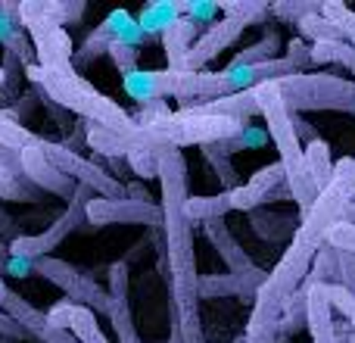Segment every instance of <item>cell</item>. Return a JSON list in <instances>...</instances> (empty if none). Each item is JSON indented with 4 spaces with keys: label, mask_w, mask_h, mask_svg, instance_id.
Here are the masks:
<instances>
[{
    "label": "cell",
    "mask_w": 355,
    "mask_h": 343,
    "mask_svg": "<svg viewBox=\"0 0 355 343\" xmlns=\"http://www.w3.org/2000/svg\"><path fill=\"white\" fill-rule=\"evenodd\" d=\"M355 203V156L337 160L334 169V181L321 190L315 206L302 215V225L277 265L268 271V281L262 284L256 303H252V315L246 325L243 343H277L281 340V319L284 306L296 290L306 284L309 271H312L315 256L321 246L327 244V234L343 221L346 209Z\"/></svg>",
    "instance_id": "cell-1"
},
{
    "label": "cell",
    "mask_w": 355,
    "mask_h": 343,
    "mask_svg": "<svg viewBox=\"0 0 355 343\" xmlns=\"http://www.w3.org/2000/svg\"><path fill=\"white\" fill-rule=\"evenodd\" d=\"M159 187H162V246L159 265L172 287V325L181 331V343H206L200 319V271L193 250V221L187 215V162L178 147L159 153Z\"/></svg>",
    "instance_id": "cell-2"
},
{
    "label": "cell",
    "mask_w": 355,
    "mask_h": 343,
    "mask_svg": "<svg viewBox=\"0 0 355 343\" xmlns=\"http://www.w3.org/2000/svg\"><path fill=\"white\" fill-rule=\"evenodd\" d=\"M28 81L31 87L44 91L47 97H53L60 106H66L69 112L81 119L87 125L106 128L112 135L125 137L131 144V150H144V153H162L166 147H172L168 141H162L156 131H150L147 125H141L131 112H125L116 100H110L103 91L91 85L87 78H81L78 69H44V66H31L28 69Z\"/></svg>",
    "instance_id": "cell-3"
},
{
    "label": "cell",
    "mask_w": 355,
    "mask_h": 343,
    "mask_svg": "<svg viewBox=\"0 0 355 343\" xmlns=\"http://www.w3.org/2000/svg\"><path fill=\"white\" fill-rule=\"evenodd\" d=\"M141 125H147L150 131L168 141L172 147H209V144H221L231 141V137L243 135V128L250 122L234 116H218V112H202V110H178L168 112L166 103H153L144 106L141 116H135Z\"/></svg>",
    "instance_id": "cell-4"
},
{
    "label": "cell",
    "mask_w": 355,
    "mask_h": 343,
    "mask_svg": "<svg viewBox=\"0 0 355 343\" xmlns=\"http://www.w3.org/2000/svg\"><path fill=\"white\" fill-rule=\"evenodd\" d=\"M290 112H346L355 116V81L331 72H300L277 81Z\"/></svg>",
    "instance_id": "cell-5"
},
{
    "label": "cell",
    "mask_w": 355,
    "mask_h": 343,
    "mask_svg": "<svg viewBox=\"0 0 355 343\" xmlns=\"http://www.w3.org/2000/svg\"><path fill=\"white\" fill-rule=\"evenodd\" d=\"M221 12L225 19L206 25L200 35V41L190 47V53L184 56V62L175 69V72H202L209 62L218 53H225L240 35L250 25H262L265 19L271 16V3H262V0H243V3H221Z\"/></svg>",
    "instance_id": "cell-6"
},
{
    "label": "cell",
    "mask_w": 355,
    "mask_h": 343,
    "mask_svg": "<svg viewBox=\"0 0 355 343\" xmlns=\"http://www.w3.org/2000/svg\"><path fill=\"white\" fill-rule=\"evenodd\" d=\"M19 22L28 31L37 53V66L69 69L75 60L72 37L50 12V0H19Z\"/></svg>",
    "instance_id": "cell-7"
},
{
    "label": "cell",
    "mask_w": 355,
    "mask_h": 343,
    "mask_svg": "<svg viewBox=\"0 0 355 343\" xmlns=\"http://www.w3.org/2000/svg\"><path fill=\"white\" fill-rule=\"evenodd\" d=\"M94 196H97V194H94L91 187L78 184V194L69 200L66 212L56 215L53 225L44 228L41 234H22V237H16L10 244V256H22V259H31V262L50 256V250H56V246H60L69 234L78 231L81 221H87V203H91Z\"/></svg>",
    "instance_id": "cell-8"
},
{
    "label": "cell",
    "mask_w": 355,
    "mask_h": 343,
    "mask_svg": "<svg viewBox=\"0 0 355 343\" xmlns=\"http://www.w3.org/2000/svg\"><path fill=\"white\" fill-rule=\"evenodd\" d=\"M35 271L50 281L53 287H60L66 294L69 303L75 306H85L91 312H110V287H100L85 269L78 265L66 262V259H56V256H44L35 262Z\"/></svg>",
    "instance_id": "cell-9"
},
{
    "label": "cell",
    "mask_w": 355,
    "mask_h": 343,
    "mask_svg": "<svg viewBox=\"0 0 355 343\" xmlns=\"http://www.w3.org/2000/svg\"><path fill=\"white\" fill-rule=\"evenodd\" d=\"M41 150H44V156L62 172V175H69L72 181L91 187L97 196H110V200H122V196H128V184H122L112 172H106L103 166H100V162L75 153V150L66 147L62 141H44L41 137Z\"/></svg>",
    "instance_id": "cell-10"
},
{
    "label": "cell",
    "mask_w": 355,
    "mask_h": 343,
    "mask_svg": "<svg viewBox=\"0 0 355 343\" xmlns=\"http://www.w3.org/2000/svg\"><path fill=\"white\" fill-rule=\"evenodd\" d=\"M87 221L94 228L103 225H144L159 231L166 215H162V203L153 200H131V196H122V200H110V196H94L87 203Z\"/></svg>",
    "instance_id": "cell-11"
},
{
    "label": "cell",
    "mask_w": 355,
    "mask_h": 343,
    "mask_svg": "<svg viewBox=\"0 0 355 343\" xmlns=\"http://www.w3.org/2000/svg\"><path fill=\"white\" fill-rule=\"evenodd\" d=\"M128 262L119 259V262L110 265V312L106 319L112 321V331H116L119 343H141V334L135 328V319H131V303H128Z\"/></svg>",
    "instance_id": "cell-12"
},
{
    "label": "cell",
    "mask_w": 355,
    "mask_h": 343,
    "mask_svg": "<svg viewBox=\"0 0 355 343\" xmlns=\"http://www.w3.org/2000/svg\"><path fill=\"white\" fill-rule=\"evenodd\" d=\"M3 312L10 315V319H16L19 325L31 334V340H35V343H78L69 331L56 328L53 321H50L47 312H41L37 306H31V303L25 300V296H19L16 290H10V294H6Z\"/></svg>",
    "instance_id": "cell-13"
},
{
    "label": "cell",
    "mask_w": 355,
    "mask_h": 343,
    "mask_svg": "<svg viewBox=\"0 0 355 343\" xmlns=\"http://www.w3.org/2000/svg\"><path fill=\"white\" fill-rule=\"evenodd\" d=\"M19 156H22L25 178H28L31 184H37L44 194H53V196H60V200H72V196L78 194V181H72L69 175H62V172L44 156L41 141L31 144V147H25Z\"/></svg>",
    "instance_id": "cell-14"
},
{
    "label": "cell",
    "mask_w": 355,
    "mask_h": 343,
    "mask_svg": "<svg viewBox=\"0 0 355 343\" xmlns=\"http://www.w3.org/2000/svg\"><path fill=\"white\" fill-rule=\"evenodd\" d=\"M268 281V271L259 265L256 271H246V275H202L200 278V300H212V296H240V300H252L256 303L262 284Z\"/></svg>",
    "instance_id": "cell-15"
},
{
    "label": "cell",
    "mask_w": 355,
    "mask_h": 343,
    "mask_svg": "<svg viewBox=\"0 0 355 343\" xmlns=\"http://www.w3.org/2000/svg\"><path fill=\"white\" fill-rule=\"evenodd\" d=\"M309 334L312 343H340V331H337V309L331 303V287L324 284H309Z\"/></svg>",
    "instance_id": "cell-16"
},
{
    "label": "cell",
    "mask_w": 355,
    "mask_h": 343,
    "mask_svg": "<svg viewBox=\"0 0 355 343\" xmlns=\"http://www.w3.org/2000/svg\"><path fill=\"white\" fill-rule=\"evenodd\" d=\"M202 231H206V240H209V244L215 246V253L221 256V262H225L227 269L234 271V275H246V271H256V269H259V265L250 259V253L240 246V240L231 234V228H227L225 219L202 225Z\"/></svg>",
    "instance_id": "cell-17"
},
{
    "label": "cell",
    "mask_w": 355,
    "mask_h": 343,
    "mask_svg": "<svg viewBox=\"0 0 355 343\" xmlns=\"http://www.w3.org/2000/svg\"><path fill=\"white\" fill-rule=\"evenodd\" d=\"M250 225L268 244H284V240H293L296 231L302 225L300 212H275V209H256L250 212Z\"/></svg>",
    "instance_id": "cell-18"
},
{
    "label": "cell",
    "mask_w": 355,
    "mask_h": 343,
    "mask_svg": "<svg viewBox=\"0 0 355 343\" xmlns=\"http://www.w3.org/2000/svg\"><path fill=\"white\" fill-rule=\"evenodd\" d=\"M200 22H193L190 16H181L172 28L162 35V50H166L168 56V69H178L184 62V56L190 53V47H193L196 41H200Z\"/></svg>",
    "instance_id": "cell-19"
},
{
    "label": "cell",
    "mask_w": 355,
    "mask_h": 343,
    "mask_svg": "<svg viewBox=\"0 0 355 343\" xmlns=\"http://www.w3.org/2000/svg\"><path fill=\"white\" fill-rule=\"evenodd\" d=\"M184 16V0H166V3H147L137 16L147 35H166L168 28Z\"/></svg>",
    "instance_id": "cell-20"
},
{
    "label": "cell",
    "mask_w": 355,
    "mask_h": 343,
    "mask_svg": "<svg viewBox=\"0 0 355 343\" xmlns=\"http://www.w3.org/2000/svg\"><path fill=\"white\" fill-rule=\"evenodd\" d=\"M312 66H343L352 72L355 81V47L349 41H327V44H312Z\"/></svg>",
    "instance_id": "cell-21"
},
{
    "label": "cell",
    "mask_w": 355,
    "mask_h": 343,
    "mask_svg": "<svg viewBox=\"0 0 355 343\" xmlns=\"http://www.w3.org/2000/svg\"><path fill=\"white\" fill-rule=\"evenodd\" d=\"M227 212H234L231 206V194H218V196H190L187 200V215L190 221H202V225H209V221H218L225 219Z\"/></svg>",
    "instance_id": "cell-22"
},
{
    "label": "cell",
    "mask_w": 355,
    "mask_h": 343,
    "mask_svg": "<svg viewBox=\"0 0 355 343\" xmlns=\"http://www.w3.org/2000/svg\"><path fill=\"white\" fill-rule=\"evenodd\" d=\"M306 166H309L315 184H318L321 190L334 181V169H337V162L331 160V147H327V141H321L318 137V141L306 144Z\"/></svg>",
    "instance_id": "cell-23"
},
{
    "label": "cell",
    "mask_w": 355,
    "mask_h": 343,
    "mask_svg": "<svg viewBox=\"0 0 355 343\" xmlns=\"http://www.w3.org/2000/svg\"><path fill=\"white\" fill-rule=\"evenodd\" d=\"M309 284H324V287H337L340 284V250L331 244L321 246V253L315 256L312 271L306 278Z\"/></svg>",
    "instance_id": "cell-24"
},
{
    "label": "cell",
    "mask_w": 355,
    "mask_h": 343,
    "mask_svg": "<svg viewBox=\"0 0 355 343\" xmlns=\"http://www.w3.org/2000/svg\"><path fill=\"white\" fill-rule=\"evenodd\" d=\"M296 31H300L302 37H306L309 44H327V41H343V31L337 28V25L331 22V19L321 16L318 12H309V16H302L300 22H296Z\"/></svg>",
    "instance_id": "cell-25"
},
{
    "label": "cell",
    "mask_w": 355,
    "mask_h": 343,
    "mask_svg": "<svg viewBox=\"0 0 355 343\" xmlns=\"http://www.w3.org/2000/svg\"><path fill=\"white\" fill-rule=\"evenodd\" d=\"M0 66H3V91H0L3 110L0 112H6V106L19 97V85H22V78H28V66H25L12 50H3V62H0Z\"/></svg>",
    "instance_id": "cell-26"
},
{
    "label": "cell",
    "mask_w": 355,
    "mask_h": 343,
    "mask_svg": "<svg viewBox=\"0 0 355 343\" xmlns=\"http://www.w3.org/2000/svg\"><path fill=\"white\" fill-rule=\"evenodd\" d=\"M302 328H309V287H306V284H302V287L287 300V306H284L281 337H284V334L302 331Z\"/></svg>",
    "instance_id": "cell-27"
},
{
    "label": "cell",
    "mask_w": 355,
    "mask_h": 343,
    "mask_svg": "<svg viewBox=\"0 0 355 343\" xmlns=\"http://www.w3.org/2000/svg\"><path fill=\"white\" fill-rule=\"evenodd\" d=\"M277 50H281V35L271 28L262 41H256L252 47H243L231 62H234V66H259V62L277 60Z\"/></svg>",
    "instance_id": "cell-28"
},
{
    "label": "cell",
    "mask_w": 355,
    "mask_h": 343,
    "mask_svg": "<svg viewBox=\"0 0 355 343\" xmlns=\"http://www.w3.org/2000/svg\"><path fill=\"white\" fill-rule=\"evenodd\" d=\"M41 137L35 135V131H28L22 122H16V119H10L6 112H0V144L10 150H16V153H22L25 147H31V144H37Z\"/></svg>",
    "instance_id": "cell-29"
},
{
    "label": "cell",
    "mask_w": 355,
    "mask_h": 343,
    "mask_svg": "<svg viewBox=\"0 0 355 343\" xmlns=\"http://www.w3.org/2000/svg\"><path fill=\"white\" fill-rule=\"evenodd\" d=\"M268 137H271L268 131H262L259 125L250 122L243 128V135L231 137V141H221V144H209V147H212L215 153H221V156H231V153H237V150H256V147H262Z\"/></svg>",
    "instance_id": "cell-30"
},
{
    "label": "cell",
    "mask_w": 355,
    "mask_h": 343,
    "mask_svg": "<svg viewBox=\"0 0 355 343\" xmlns=\"http://www.w3.org/2000/svg\"><path fill=\"white\" fill-rule=\"evenodd\" d=\"M321 16L331 19L340 31H343V41H349L355 47V12L346 3H321Z\"/></svg>",
    "instance_id": "cell-31"
},
{
    "label": "cell",
    "mask_w": 355,
    "mask_h": 343,
    "mask_svg": "<svg viewBox=\"0 0 355 343\" xmlns=\"http://www.w3.org/2000/svg\"><path fill=\"white\" fill-rule=\"evenodd\" d=\"M202 156H206V162H209V166H212L215 172H218L221 184H225L227 190H237V187H240V181H237V169L231 166V160H227V156L215 153L212 147H202Z\"/></svg>",
    "instance_id": "cell-32"
},
{
    "label": "cell",
    "mask_w": 355,
    "mask_h": 343,
    "mask_svg": "<svg viewBox=\"0 0 355 343\" xmlns=\"http://www.w3.org/2000/svg\"><path fill=\"white\" fill-rule=\"evenodd\" d=\"M110 60L116 62V69H119L122 75H131V72H137L141 47H135V44H116V47L110 50Z\"/></svg>",
    "instance_id": "cell-33"
},
{
    "label": "cell",
    "mask_w": 355,
    "mask_h": 343,
    "mask_svg": "<svg viewBox=\"0 0 355 343\" xmlns=\"http://www.w3.org/2000/svg\"><path fill=\"white\" fill-rule=\"evenodd\" d=\"M131 166L137 178H159V153H144V150H135L125 160Z\"/></svg>",
    "instance_id": "cell-34"
},
{
    "label": "cell",
    "mask_w": 355,
    "mask_h": 343,
    "mask_svg": "<svg viewBox=\"0 0 355 343\" xmlns=\"http://www.w3.org/2000/svg\"><path fill=\"white\" fill-rule=\"evenodd\" d=\"M321 10V3H271V12H275L281 22H290V25H296L302 16H309V12H318Z\"/></svg>",
    "instance_id": "cell-35"
},
{
    "label": "cell",
    "mask_w": 355,
    "mask_h": 343,
    "mask_svg": "<svg viewBox=\"0 0 355 343\" xmlns=\"http://www.w3.org/2000/svg\"><path fill=\"white\" fill-rule=\"evenodd\" d=\"M284 56L296 66V72H312L315 69L312 66V44H306L302 37H293V41L287 44V53Z\"/></svg>",
    "instance_id": "cell-36"
},
{
    "label": "cell",
    "mask_w": 355,
    "mask_h": 343,
    "mask_svg": "<svg viewBox=\"0 0 355 343\" xmlns=\"http://www.w3.org/2000/svg\"><path fill=\"white\" fill-rule=\"evenodd\" d=\"M221 12V3H206V0H193V3H190V0H184V16H190L193 19V22H218V16Z\"/></svg>",
    "instance_id": "cell-37"
},
{
    "label": "cell",
    "mask_w": 355,
    "mask_h": 343,
    "mask_svg": "<svg viewBox=\"0 0 355 343\" xmlns=\"http://www.w3.org/2000/svg\"><path fill=\"white\" fill-rule=\"evenodd\" d=\"M331 303H334V309H337L340 319L349 321V328L355 331V296L343 287H331Z\"/></svg>",
    "instance_id": "cell-38"
},
{
    "label": "cell",
    "mask_w": 355,
    "mask_h": 343,
    "mask_svg": "<svg viewBox=\"0 0 355 343\" xmlns=\"http://www.w3.org/2000/svg\"><path fill=\"white\" fill-rule=\"evenodd\" d=\"M327 244L337 246V250H346V253H355V225H346L340 221L331 234H327Z\"/></svg>",
    "instance_id": "cell-39"
},
{
    "label": "cell",
    "mask_w": 355,
    "mask_h": 343,
    "mask_svg": "<svg viewBox=\"0 0 355 343\" xmlns=\"http://www.w3.org/2000/svg\"><path fill=\"white\" fill-rule=\"evenodd\" d=\"M337 287L349 290V294L355 296V253L340 250V284Z\"/></svg>",
    "instance_id": "cell-40"
},
{
    "label": "cell",
    "mask_w": 355,
    "mask_h": 343,
    "mask_svg": "<svg viewBox=\"0 0 355 343\" xmlns=\"http://www.w3.org/2000/svg\"><path fill=\"white\" fill-rule=\"evenodd\" d=\"M3 337L28 343V340H31V334H28V331H25V328H22V325H19V321H16V319H10V315H6V312H3V309H0V340H3ZM31 343H35V340H31Z\"/></svg>",
    "instance_id": "cell-41"
},
{
    "label": "cell",
    "mask_w": 355,
    "mask_h": 343,
    "mask_svg": "<svg viewBox=\"0 0 355 343\" xmlns=\"http://www.w3.org/2000/svg\"><path fill=\"white\" fill-rule=\"evenodd\" d=\"M31 271H35V262H31V259L10 256V262H6V271H3V275H12V278H28Z\"/></svg>",
    "instance_id": "cell-42"
},
{
    "label": "cell",
    "mask_w": 355,
    "mask_h": 343,
    "mask_svg": "<svg viewBox=\"0 0 355 343\" xmlns=\"http://www.w3.org/2000/svg\"><path fill=\"white\" fill-rule=\"evenodd\" d=\"M0 237H6L12 244L16 237H22V231H19V221L12 219L10 212H6L3 206H0Z\"/></svg>",
    "instance_id": "cell-43"
},
{
    "label": "cell",
    "mask_w": 355,
    "mask_h": 343,
    "mask_svg": "<svg viewBox=\"0 0 355 343\" xmlns=\"http://www.w3.org/2000/svg\"><path fill=\"white\" fill-rule=\"evenodd\" d=\"M340 331H343V337H346V343H355V331L349 328V321H340Z\"/></svg>",
    "instance_id": "cell-44"
},
{
    "label": "cell",
    "mask_w": 355,
    "mask_h": 343,
    "mask_svg": "<svg viewBox=\"0 0 355 343\" xmlns=\"http://www.w3.org/2000/svg\"><path fill=\"white\" fill-rule=\"evenodd\" d=\"M6 294H10V287L3 284V271H0V309H3V300H6Z\"/></svg>",
    "instance_id": "cell-45"
},
{
    "label": "cell",
    "mask_w": 355,
    "mask_h": 343,
    "mask_svg": "<svg viewBox=\"0 0 355 343\" xmlns=\"http://www.w3.org/2000/svg\"><path fill=\"white\" fill-rule=\"evenodd\" d=\"M343 221H346V225H355V203H352V206H349V209H346Z\"/></svg>",
    "instance_id": "cell-46"
},
{
    "label": "cell",
    "mask_w": 355,
    "mask_h": 343,
    "mask_svg": "<svg viewBox=\"0 0 355 343\" xmlns=\"http://www.w3.org/2000/svg\"><path fill=\"white\" fill-rule=\"evenodd\" d=\"M0 91H3V66H0Z\"/></svg>",
    "instance_id": "cell-47"
},
{
    "label": "cell",
    "mask_w": 355,
    "mask_h": 343,
    "mask_svg": "<svg viewBox=\"0 0 355 343\" xmlns=\"http://www.w3.org/2000/svg\"><path fill=\"white\" fill-rule=\"evenodd\" d=\"M337 331H340V321H337ZM340 343H346V337H343V331H340Z\"/></svg>",
    "instance_id": "cell-48"
},
{
    "label": "cell",
    "mask_w": 355,
    "mask_h": 343,
    "mask_svg": "<svg viewBox=\"0 0 355 343\" xmlns=\"http://www.w3.org/2000/svg\"><path fill=\"white\" fill-rule=\"evenodd\" d=\"M0 343H22V340H10V337H3V340H0Z\"/></svg>",
    "instance_id": "cell-49"
},
{
    "label": "cell",
    "mask_w": 355,
    "mask_h": 343,
    "mask_svg": "<svg viewBox=\"0 0 355 343\" xmlns=\"http://www.w3.org/2000/svg\"><path fill=\"white\" fill-rule=\"evenodd\" d=\"M237 343H243V337H240V340H237Z\"/></svg>",
    "instance_id": "cell-50"
}]
</instances>
